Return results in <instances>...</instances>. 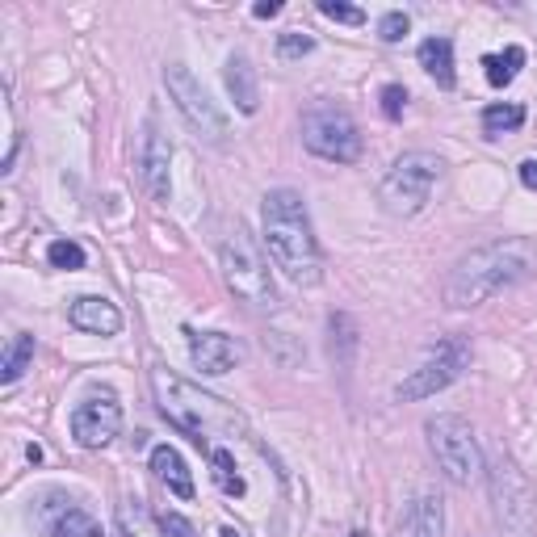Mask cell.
Masks as SVG:
<instances>
[{"label": "cell", "mask_w": 537, "mask_h": 537, "mask_svg": "<svg viewBox=\"0 0 537 537\" xmlns=\"http://www.w3.org/2000/svg\"><path fill=\"white\" fill-rule=\"evenodd\" d=\"M533 269H537V252H533L529 240L483 244L454 265V273H449V282H445V303L458 307V311L479 307V303H487V298L521 286Z\"/></svg>", "instance_id": "obj_1"}, {"label": "cell", "mask_w": 537, "mask_h": 537, "mask_svg": "<svg viewBox=\"0 0 537 537\" xmlns=\"http://www.w3.org/2000/svg\"><path fill=\"white\" fill-rule=\"evenodd\" d=\"M265 244L273 265L282 269L294 286H319L324 261H319V244L311 231V214L294 189H273L265 193Z\"/></svg>", "instance_id": "obj_2"}, {"label": "cell", "mask_w": 537, "mask_h": 537, "mask_svg": "<svg viewBox=\"0 0 537 537\" xmlns=\"http://www.w3.org/2000/svg\"><path fill=\"white\" fill-rule=\"evenodd\" d=\"M152 391H156L160 412L173 420L181 433H189L193 441H198V449H206V454L214 449L210 445L214 437H235L244 428L240 416H235L223 399L198 391V386L177 378L173 370H152Z\"/></svg>", "instance_id": "obj_3"}, {"label": "cell", "mask_w": 537, "mask_h": 537, "mask_svg": "<svg viewBox=\"0 0 537 537\" xmlns=\"http://www.w3.org/2000/svg\"><path fill=\"white\" fill-rule=\"evenodd\" d=\"M437 177H441V160L433 152H407L391 164V173L382 177L378 198L391 214L407 219V214H420L428 206Z\"/></svg>", "instance_id": "obj_4"}, {"label": "cell", "mask_w": 537, "mask_h": 537, "mask_svg": "<svg viewBox=\"0 0 537 537\" xmlns=\"http://www.w3.org/2000/svg\"><path fill=\"white\" fill-rule=\"evenodd\" d=\"M219 265H223V277L227 286L244 298L252 307H273L277 294H273V277H269V261L261 256V248L252 244V235L235 227L223 248H219Z\"/></svg>", "instance_id": "obj_5"}, {"label": "cell", "mask_w": 537, "mask_h": 537, "mask_svg": "<svg viewBox=\"0 0 537 537\" xmlns=\"http://www.w3.org/2000/svg\"><path fill=\"white\" fill-rule=\"evenodd\" d=\"M466 365H470V340L466 336H445V340H437V345L420 357L416 370L395 386V399L416 403V399L437 395V391H445L449 382L462 378Z\"/></svg>", "instance_id": "obj_6"}, {"label": "cell", "mask_w": 537, "mask_h": 537, "mask_svg": "<svg viewBox=\"0 0 537 537\" xmlns=\"http://www.w3.org/2000/svg\"><path fill=\"white\" fill-rule=\"evenodd\" d=\"M428 445L437 454V466L445 470L449 483L466 487L470 479H479L483 458H479V441L470 433V424L462 416H437L428 420Z\"/></svg>", "instance_id": "obj_7"}, {"label": "cell", "mask_w": 537, "mask_h": 537, "mask_svg": "<svg viewBox=\"0 0 537 537\" xmlns=\"http://www.w3.org/2000/svg\"><path fill=\"white\" fill-rule=\"evenodd\" d=\"M303 143L336 164H353L361 156V131L340 105H311L303 114Z\"/></svg>", "instance_id": "obj_8"}, {"label": "cell", "mask_w": 537, "mask_h": 537, "mask_svg": "<svg viewBox=\"0 0 537 537\" xmlns=\"http://www.w3.org/2000/svg\"><path fill=\"white\" fill-rule=\"evenodd\" d=\"M164 84H168V93H173L177 110L185 114V122L198 131V139H206V143H223L227 139V114L210 101V93L202 89L198 76H193L185 63H168Z\"/></svg>", "instance_id": "obj_9"}, {"label": "cell", "mask_w": 537, "mask_h": 537, "mask_svg": "<svg viewBox=\"0 0 537 537\" xmlns=\"http://www.w3.org/2000/svg\"><path fill=\"white\" fill-rule=\"evenodd\" d=\"M122 428V403L110 386H101L72 412V437L80 449H105Z\"/></svg>", "instance_id": "obj_10"}, {"label": "cell", "mask_w": 537, "mask_h": 537, "mask_svg": "<svg viewBox=\"0 0 537 537\" xmlns=\"http://www.w3.org/2000/svg\"><path fill=\"white\" fill-rule=\"evenodd\" d=\"M189 357L206 378H219L244 357V349L223 332H189Z\"/></svg>", "instance_id": "obj_11"}, {"label": "cell", "mask_w": 537, "mask_h": 537, "mask_svg": "<svg viewBox=\"0 0 537 537\" xmlns=\"http://www.w3.org/2000/svg\"><path fill=\"white\" fill-rule=\"evenodd\" d=\"M168 160H173V147H168V139L156 131V126H147V139H143V185L147 193H152L156 202L168 198V189H173V181H168Z\"/></svg>", "instance_id": "obj_12"}, {"label": "cell", "mask_w": 537, "mask_h": 537, "mask_svg": "<svg viewBox=\"0 0 537 537\" xmlns=\"http://www.w3.org/2000/svg\"><path fill=\"white\" fill-rule=\"evenodd\" d=\"M68 319H72V328L93 332V336H118L122 332V311L110 303V298H97V294L76 298Z\"/></svg>", "instance_id": "obj_13"}, {"label": "cell", "mask_w": 537, "mask_h": 537, "mask_svg": "<svg viewBox=\"0 0 537 537\" xmlns=\"http://www.w3.org/2000/svg\"><path fill=\"white\" fill-rule=\"evenodd\" d=\"M441 533H445V508L437 496H420L407 504L399 521V537H441Z\"/></svg>", "instance_id": "obj_14"}, {"label": "cell", "mask_w": 537, "mask_h": 537, "mask_svg": "<svg viewBox=\"0 0 537 537\" xmlns=\"http://www.w3.org/2000/svg\"><path fill=\"white\" fill-rule=\"evenodd\" d=\"M152 470H156V479H160L168 491H173V496L193 500V475H189L185 458L177 454L173 445H156V449H152Z\"/></svg>", "instance_id": "obj_15"}, {"label": "cell", "mask_w": 537, "mask_h": 537, "mask_svg": "<svg viewBox=\"0 0 537 537\" xmlns=\"http://www.w3.org/2000/svg\"><path fill=\"white\" fill-rule=\"evenodd\" d=\"M227 93L235 97V105H240V114H256L261 89H256V72H252L248 55H231L227 59Z\"/></svg>", "instance_id": "obj_16"}, {"label": "cell", "mask_w": 537, "mask_h": 537, "mask_svg": "<svg viewBox=\"0 0 537 537\" xmlns=\"http://www.w3.org/2000/svg\"><path fill=\"white\" fill-rule=\"evenodd\" d=\"M420 68L433 76L441 89H454V42L449 38H424L420 42Z\"/></svg>", "instance_id": "obj_17"}, {"label": "cell", "mask_w": 537, "mask_h": 537, "mask_svg": "<svg viewBox=\"0 0 537 537\" xmlns=\"http://www.w3.org/2000/svg\"><path fill=\"white\" fill-rule=\"evenodd\" d=\"M525 63V51L521 47H508L504 55H483V72H487V84H496V89H504V84L517 80Z\"/></svg>", "instance_id": "obj_18"}, {"label": "cell", "mask_w": 537, "mask_h": 537, "mask_svg": "<svg viewBox=\"0 0 537 537\" xmlns=\"http://www.w3.org/2000/svg\"><path fill=\"white\" fill-rule=\"evenodd\" d=\"M30 361H34V336L17 332V336L9 340V349H5V361H0V378H5V382H17L21 370H26Z\"/></svg>", "instance_id": "obj_19"}, {"label": "cell", "mask_w": 537, "mask_h": 537, "mask_svg": "<svg viewBox=\"0 0 537 537\" xmlns=\"http://www.w3.org/2000/svg\"><path fill=\"white\" fill-rule=\"evenodd\" d=\"M210 462H214V483H219L227 496H244L248 483H244L240 470H235V454H231V449H210Z\"/></svg>", "instance_id": "obj_20"}, {"label": "cell", "mask_w": 537, "mask_h": 537, "mask_svg": "<svg viewBox=\"0 0 537 537\" xmlns=\"http://www.w3.org/2000/svg\"><path fill=\"white\" fill-rule=\"evenodd\" d=\"M521 122H525V105H487V110H483V131L487 135L517 131Z\"/></svg>", "instance_id": "obj_21"}, {"label": "cell", "mask_w": 537, "mask_h": 537, "mask_svg": "<svg viewBox=\"0 0 537 537\" xmlns=\"http://www.w3.org/2000/svg\"><path fill=\"white\" fill-rule=\"evenodd\" d=\"M51 533H55V537H105L101 525L89 517V512H80V508H68V512H63Z\"/></svg>", "instance_id": "obj_22"}, {"label": "cell", "mask_w": 537, "mask_h": 537, "mask_svg": "<svg viewBox=\"0 0 537 537\" xmlns=\"http://www.w3.org/2000/svg\"><path fill=\"white\" fill-rule=\"evenodd\" d=\"M47 261H51L55 269H84V248L72 244V240H55V244L47 248Z\"/></svg>", "instance_id": "obj_23"}, {"label": "cell", "mask_w": 537, "mask_h": 537, "mask_svg": "<svg viewBox=\"0 0 537 537\" xmlns=\"http://www.w3.org/2000/svg\"><path fill=\"white\" fill-rule=\"evenodd\" d=\"M407 30H412L407 13H386V17L378 21V38H382V42H399V38H407Z\"/></svg>", "instance_id": "obj_24"}, {"label": "cell", "mask_w": 537, "mask_h": 537, "mask_svg": "<svg viewBox=\"0 0 537 537\" xmlns=\"http://www.w3.org/2000/svg\"><path fill=\"white\" fill-rule=\"evenodd\" d=\"M311 47H315V38L311 34H298V30L277 38V51H282V59H298V55H307Z\"/></svg>", "instance_id": "obj_25"}, {"label": "cell", "mask_w": 537, "mask_h": 537, "mask_svg": "<svg viewBox=\"0 0 537 537\" xmlns=\"http://www.w3.org/2000/svg\"><path fill=\"white\" fill-rule=\"evenodd\" d=\"M403 105H407V89H403V84H386V89H382V114L391 118V122H399L403 118Z\"/></svg>", "instance_id": "obj_26"}, {"label": "cell", "mask_w": 537, "mask_h": 537, "mask_svg": "<svg viewBox=\"0 0 537 537\" xmlns=\"http://www.w3.org/2000/svg\"><path fill=\"white\" fill-rule=\"evenodd\" d=\"M319 13L332 17V21H345V26H361L365 13L353 9V5H336V0H319Z\"/></svg>", "instance_id": "obj_27"}, {"label": "cell", "mask_w": 537, "mask_h": 537, "mask_svg": "<svg viewBox=\"0 0 537 537\" xmlns=\"http://www.w3.org/2000/svg\"><path fill=\"white\" fill-rule=\"evenodd\" d=\"M160 533L164 537H198V529H193L181 512H164V517H160Z\"/></svg>", "instance_id": "obj_28"}, {"label": "cell", "mask_w": 537, "mask_h": 537, "mask_svg": "<svg viewBox=\"0 0 537 537\" xmlns=\"http://www.w3.org/2000/svg\"><path fill=\"white\" fill-rule=\"evenodd\" d=\"M521 181L537 193V160H525V164H521Z\"/></svg>", "instance_id": "obj_29"}, {"label": "cell", "mask_w": 537, "mask_h": 537, "mask_svg": "<svg viewBox=\"0 0 537 537\" xmlns=\"http://www.w3.org/2000/svg\"><path fill=\"white\" fill-rule=\"evenodd\" d=\"M252 13H256V17H277V13H282V5H277V0H269V5H256Z\"/></svg>", "instance_id": "obj_30"}, {"label": "cell", "mask_w": 537, "mask_h": 537, "mask_svg": "<svg viewBox=\"0 0 537 537\" xmlns=\"http://www.w3.org/2000/svg\"><path fill=\"white\" fill-rule=\"evenodd\" d=\"M223 537H240V533H235V529H223Z\"/></svg>", "instance_id": "obj_31"}, {"label": "cell", "mask_w": 537, "mask_h": 537, "mask_svg": "<svg viewBox=\"0 0 537 537\" xmlns=\"http://www.w3.org/2000/svg\"><path fill=\"white\" fill-rule=\"evenodd\" d=\"M349 537H365V533H349Z\"/></svg>", "instance_id": "obj_32"}]
</instances>
